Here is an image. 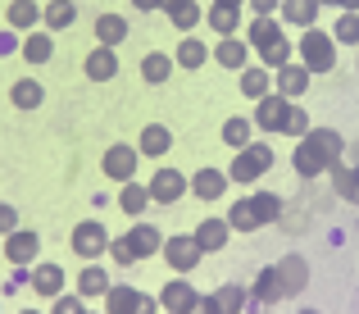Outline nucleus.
Returning a JSON list of instances; mask_svg holds the SVG:
<instances>
[{
	"label": "nucleus",
	"instance_id": "obj_1",
	"mask_svg": "<svg viewBox=\"0 0 359 314\" xmlns=\"http://www.w3.org/2000/svg\"><path fill=\"white\" fill-rule=\"evenodd\" d=\"M346 159V137L337 128H309L305 137L296 141V150H291V169H296L300 178H323L332 174V164H341Z\"/></svg>",
	"mask_w": 359,
	"mask_h": 314
},
{
	"label": "nucleus",
	"instance_id": "obj_2",
	"mask_svg": "<svg viewBox=\"0 0 359 314\" xmlns=\"http://www.w3.org/2000/svg\"><path fill=\"white\" fill-rule=\"evenodd\" d=\"M278 164V155H273V141L269 137H255L245 150H232V164H228V178L237 187H250V183H259L269 169Z\"/></svg>",
	"mask_w": 359,
	"mask_h": 314
},
{
	"label": "nucleus",
	"instance_id": "obj_3",
	"mask_svg": "<svg viewBox=\"0 0 359 314\" xmlns=\"http://www.w3.org/2000/svg\"><path fill=\"white\" fill-rule=\"evenodd\" d=\"M296 60L305 64L309 73H332L337 69V37L323 32V27H305V32L296 37Z\"/></svg>",
	"mask_w": 359,
	"mask_h": 314
},
{
	"label": "nucleus",
	"instance_id": "obj_4",
	"mask_svg": "<svg viewBox=\"0 0 359 314\" xmlns=\"http://www.w3.org/2000/svg\"><path fill=\"white\" fill-rule=\"evenodd\" d=\"M291 110H296V100H291V96H282V91H269L264 100H255L250 119H255V128H259L264 137H287Z\"/></svg>",
	"mask_w": 359,
	"mask_h": 314
},
{
	"label": "nucleus",
	"instance_id": "obj_5",
	"mask_svg": "<svg viewBox=\"0 0 359 314\" xmlns=\"http://www.w3.org/2000/svg\"><path fill=\"white\" fill-rule=\"evenodd\" d=\"M109 228L100 223V218H82V223H73V233H69V251L78 255L82 264L87 260H100V255H109Z\"/></svg>",
	"mask_w": 359,
	"mask_h": 314
},
{
	"label": "nucleus",
	"instance_id": "obj_6",
	"mask_svg": "<svg viewBox=\"0 0 359 314\" xmlns=\"http://www.w3.org/2000/svg\"><path fill=\"white\" fill-rule=\"evenodd\" d=\"M150 201H155V205H177V201H182V196H191V178H187L182 174V169H173V164H159L155 169V174H150Z\"/></svg>",
	"mask_w": 359,
	"mask_h": 314
},
{
	"label": "nucleus",
	"instance_id": "obj_7",
	"mask_svg": "<svg viewBox=\"0 0 359 314\" xmlns=\"http://www.w3.org/2000/svg\"><path fill=\"white\" fill-rule=\"evenodd\" d=\"M137 164H141V150H137V141H114V146H105V155H100V174L109 178V183H132L137 178Z\"/></svg>",
	"mask_w": 359,
	"mask_h": 314
},
{
	"label": "nucleus",
	"instance_id": "obj_8",
	"mask_svg": "<svg viewBox=\"0 0 359 314\" xmlns=\"http://www.w3.org/2000/svg\"><path fill=\"white\" fill-rule=\"evenodd\" d=\"M164 264L173 273H191V269H201V260H205V251L196 246V237L191 233H173V237H164Z\"/></svg>",
	"mask_w": 359,
	"mask_h": 314
},
{
	"label": "nucleus",
	"instance_id": "obj_9",
	"mask_svg": "<svg viewBox=\"0 0 359 314\" xmlns=\"http://www.w3.org/2000/svg\"><path fill=\"white\" fill-rule=\"evenodd\" d=\"M201 296H205V292L191 287V282H187V273H177L173 282H164V287H159V306H164V314H191L196 306H201Z\"/></svg>",
	"mask_w": 359,
	"mask_h": 314
},
{
	"label": "nucleus",
	"instance_id": "obj_10",
	"mask_svg": "<svg viewBox=\"0 0 359 314\" xmlns=\"http://www.w3.org/2000/svg\"><path fill=\"white\" fill-rule=\"evenodd\" d=\"M0 242H5L9 264H27V269H32V264L41 260V233H36V228H14V233L0 237Z\"/></svg>",
	"mask_w": 359,
	"mask_h": 314
},
{
	"label": "nucleus",
	"instance_id": "obj_11",
	"mask_svg": "<svg viewBox=\"0 0 359 314\" xmlns=\"http://www.w3.org/2000/svg\"><path fill=\"white\" fill-rule=\"evenodd\" d=\"M228 187H232L228 169H214V164H201V169H196V174H191V196H196V201H205V205L223 201V196H228Z\"/></svg>",
	"mask_w": 359,
	"mask_h": 314
},
{
	"label": "nucleus",
	"instance_id": "obj_12",
	"mask_svg": "<svg viewBox=\"0 0 359 314\" xmlns=\"http://www.w3.org/2000/svg\"><path fill=\"white\" fill-rule=\"evenodd\" d=\"M214 64L228 73H245L255 64V46L245 41V37H219V46H214Z\"/></svg>",
	"mask_w": 359,
	"mask_h": 314
},
{
	"label": "nucleus",
	"instance_id": "obj_13",
	"mask_svg": "<svg viewBox=\"0 0 359 314\" xmlns=\"http://www.w3.org/2000/svg\"><path fill=\"white\" fill-rule=\"evenodd\" d=\"M282 37H287V23H282L278 14H250L245 18V41L255 46V55L269 51V46H278Z\"/></svg>",
	"mask_w": 359,
	"mask_h": 314
},
{
	"label": "nucleus",
	"instance_id": "obj_14",
	"mask_svg": "<svg viewBox=\"0 0 359 314\" xmlns=\"http://www.w3.org/2000/svg\"><path fill=\"white\" fill-rule=\"evenodd\" d=\"M64 287H69V273H64L60 260H36V264H32V292H36L41 301L64 296Z\"/></svg>",
	"mask_w": 359,
	"mask_h": 314
},
{
	"label": "nucleus",
	"instance_id": "obj_15",
	"mask_svg": "<svg viewBox=\"0 0 359 314\" xmlns=\"http://www.w3.org/2000/svg\"><path fill=\"white\" fill-rule=\"evenodd\" d=\"M191 237H196V246H201L205 255H219L223 246L232 242V223H228V214H210V218H201V223L191 228Z\"/></svg>",
	"mask_w": 359,
	"mask_h": 314
},
{
	"label": "nucleus",
	"instance_id": "obj_16",
	"mask_svg": "<svg viewBox=\"0 0 359 314\" xmlns=\"http://www.w3.org/2000/svg\"><path fill=\"white\" fill-rule=\"evenodd\" d=\"M205 27H210L214 37H241V27H245V9L210 0V5H205Z\"/></svg>",
	"mask_w": 359,
	"mask_h": 314
},
{
	"label": "nucleus",
	"instance_id": "obj_17",
	"mask_svg": "<svg viewBox=\"0 0 359 314\" xmlns=\"http://www.w3.org/2000/svg\"><path fill=\"white\" fill-rule=\"evenodd\" d=\"M109 287H114V278H109V269L100 260H87L78 269V282H73V292H78V296H87V301H105L109 296Z\"/></svg>",
	"mask_w": 359,
	"mask_h": 314
},
{
	"label": "nucleus",
	"instance_id": "obj_18",
	"mask_svg": "<svg viewBox=\"0 0 359 314\" xmlns=\"http://www.w3.org/2000/svg\"><path fill=\"white\" fill-rule=\"evenodd\" d=\"M91 37H96V46H118L132 37V23L128 14H114V9H105V14H96V23H91Z\"/></svg>",
	"mask_w": 359,
	"mask_h": 314
},
{
	"label": "nucleus",
	"instance_id": "obj_19",
	"mask_svg": "<svg viewBox=\"0 0 359 314\" xmlns=\"http://www.w3.org/2000/svg\"><path fill=\"white\" fill-rule=\"evenodd\" d=\"M82 73L91 82H114L118 78V51L114 46H91L87 60H82Z\"/></svg>",
	"mask_w": 359,
	"mask_h": 314
},
{
	"label": "nucleus",
	"instance_id": "obj_20",
	"mask_svg": "<svg viewBox=\"0 0 359 314\" xmlns=\"http://www.w3.org/2000/svg\"><path fill=\"white\" fill-rule=\"evenodd\" d=\"M173 69H177V60L168 51H146V55H141V64H137V73H141L146 87H164V82L173 78Z\"/></svg>",
	"mask_w": 359,
	"mask_h": 314
},
{
	"label": "nucleus",
	"instance_id": "obj_21",
	"mask_svg": "<svg viewBox=\"0 0 359 314\" xmlns=\"http://www.w3.org/2000/svg\"><path fill=\"white\" fill-rule=\"evenodd\" d=\"M309 82H314V73L305 69L300 60H291L287 69H278L273 73V91H282V96H291V100H300L309 91Z\"/></svg>",
	"mask_w": 359,
	"mask_h": 314
},
{
	"label": "nucleus",
	"instance_id": "obj_22",
	"mask_svg": "<svg viewBox=\"0 0 359 314\" xmlns=\"http://www.w3.org/2000/svg\"><path fill=\"white\" fill-rule=\"evenodd\" d=\"M318 9H323V0H282L278 18L296 32H305V27H318Z\"/></svg>",
	"mask_w": 359,
	"mask_h": 314
},
{
	"label": "nucleus",
	"instance_id": "obj_23",
	"mask_svg": "<svg viewBox=\"0 0 359 314\" xmlns=\"http://www.w3.org/2000/svg\"><path fill=\"white\" fill-rule=\"evenodd\" d=\"M137 150L146 159H164L168 150H173V128H168V123H146V128L137 132Z\"/></svg>",
	"mask_w": 359,
	"mask_h": 314
},
{
	"label": "nucleus",
	"instance_id": "obj_24",
	"mask_svg": "<svg viewBox=\"0 0 359 314\" xmlns=\"http://www.w3.org/2000/svg\"><path fill=\"white\" fill-rule=\"evenodd\" d=\"M250 301H259V306H278V301H287V287H282V278H278V264H264V269L255 273Z\"/></svg>",
	"mask_w": 359,
	"mask_h": 314
},
{
	"label": "nucleus",
	"instance_id": "obj_25",
	"mask_svg": "<svg viewBox=\"0 0 359 314\" xmlns=\"http://www.w3.org/2000/svg\"><path fill=\"white\" fill-rule=\"evenodd\" d=\"M128 242H132V251H137V260H150V255L164 251V233H159L150 218H137V223L128 228Z\"/></svg>",
	"mask_w": 359,
	"mask_h": 314
},
{
	"label": "nucleus",
	"instance_id": "obj_26",
	"mask_svg": "<svg viewBox=\"0 0 359 314\" xmlns=\"http://www.w3.org/2000/svg\"><path fill=\"white\" fill-rule=\"evenodd\" d=\"M278 278H282V287H287V301L300 296V292L309 287V260L305 255H282L278 260Z\"/></svg>",
	"mask_w": 359,
	"mask_h": 314
},
{
	"label": "nucleus",
	"instance_id": "obj_27",
	"mask_svg": "<svg viewBox=\"0 0 359 314\" xmlns=\"http://www.w3.org/2000/svg\"><path fill=\"white\" fill-rule=\"evenodd\" d=\"M173 60H177V69H182V73H201L205 64L214 60V51L201 41V37H182V41H177V51H173Z\"/></svg>",
	"mask_w": 359,
	"mask_h": 314
},
{
	"label": "nucleus",
	"instance_id": "obj_28",
	"mask_svg": "<svg viewBox=\"0 0 359 314\" xmlns=\"http://www.w3.org/2000/svg\"><path fill=\"white\" fill-rule=\"evenodd\" d=\"M164 14H168V23H173L177 32H196V27L205 23L201 0H164Z\"/></svg>",
	"mask_w": 359,
	"mask_h": 314
},
{
	"label": "nucleus",
	"instance_id": "obj_29",
	"mask_svg": "<svg viewBox=\"0 0 359 314\" xmlns=\"http://www.w3.org/2000/svg\"><path fill=\"white\" fill-rule=\"evenodd\" d=\"M9 105H14L18 114L41 110V105H46V87H41L36 78H18V82H9Z\"/></svg>",
	"mask_w": 359,
	"mask_h": 314
},
{
	"label": "nucleus",
	"instance_id": "obj_30",
	"mask_svg": "<svg viewBox=\"0 0 359 314\" xmlns=\"http://www.w3.org/2000/svg\"><path fill=\"white\" fill-rule=\"evenodd\" d=\"M23 55L27 64H32V69H41V64H50L55 60V32H46V27H36V32H27L23 37Z\"/></svg>",
	"mask_w": 359,
	"mask_h": 314
},
{
	"label": "nucleus",
	"instance_id": "obj_31",
	"mask_svg": "<svg viewBox=\"0 0 359 314\" xmlns=\"http://www.w3.org/2000/svg\"><path fill=\"white\" fill-rule=\"evenodd\" d=\"M255 119L250 114H232V119H223V128H219V137H223V146H232V150H245L255 141Z\"/></svg>",
	"mask_w": 359,
	"mask_h": 314
},
{
	"label": "nucleus",
	"instance_id": "obj_32",
	"mask_svg": "<svg viewBox=\"0 0 359 314\" xmlns=\"http://www.w3.org/2000/svg\"><path fill=\"white\" fill-rule=\"evenodd\" d=\"M5 23L14 27V32H36L41 27V5L36 0H9V9H5Z\"/></svg>",
	"mask_w": 359,
	"mask_h": 314
},
{
	"label": "nucleus",
	"instance_id": "obj_33",
	"mask_svg": "<svg viewBox=\"0 0 359 314\" xmlns=\"http://www.w3.org/2000/svg\"><path fill=\"white\" fill-rule=\"evenodd\" d=\"M150 205H155V201H150V187H146V183H137V178H132V183L118 187V209H123L128 218H146Z\"/></svg>",
	"mask_w": 359,
	"mask_h": 314
},
{
	"label": "nucleus",
	"instance_id": "obj_34",
	"mask_svg": "<svg viewBox=\"0 0 359 314\" xmlns=\"http://www.w3.org/2000/svg\"><path fill=\"white\" fill-rule=\"evenodd\" d=\"M78 23V5L73 0H46L41 5V27L46 32H64V27Z\"/></svg>",
	"mask_w": 359,
	"mask_h": 314
},
{
	"label": "nucleus",
	"instance_id": "obj_35",
	"mask_svg": "<svg viewBox=\"0 0 359 314\" xmlns=\"http://www.w3.org/2000/svg\"><path fill=\"white\" fill-rule=\"evenodd\" d=\"M146 296H150V292L132 287V282H114V287H109V296H105V314H132Z\"/></svg>",
	"mask_w": 359,
	"mask_h": 314
},
{
	"label": "nucleus",
	"instance_id": "obj_36",
	"mask_svg": "<svg viewBox=\"0 0 359 314\" xmlns=\"http://www.w3.org/2000/svg\"><path fill=\"white\" fill-rule=\"evenodd\" d=\"M237 87H241L245 100H264V96L273 91V69H264V64H250V69L237 78Z\"/></svg>",
	"mask_w": 359,
	"mask_h": 314
},
{
	"label": "nucleus",
	"instance_id": "obj_37",
	"mask_svg": "<svg viewBox=\"0 0 359 314\" xmlns=\"http://www.w3.org/2000/svg\"><path fill=\"white\" fill-rule=\"evenodd\" d=\"M228 223H232V233H259V214H255V205H250V196H237V201L228 205Z\"/></svg>",
	"mask_w": 359,
	"mask_h": 314
},
{
	"label": "nucleus",
	"instance_id": "obj_38",
	"mask_svg": "<svg viewBox=\"0 0 359 314\" xmlns=\"http://www.w3.org/2000/svg\"><path fill=\"white\" fill-rule=\"evenodd\" d=\"M332 187H337V196L341 201H351V205H359V183H355V164H332Z\"/></svg>",
	"mask_w": 359,
	"mask_h": 314
},
{
	"label": "nucleus",
	"instance_id": "obj_39",
	"mask_svg": "<svg viewBox=\"0 0 359 314\" xmlns=\"http://www.w3.org/2000/svg\"><path fill=\"white\" fill-rule=\"evenodd\" d=\"M250 205H255V214H259L264 228L282 218V196H278V192H250Z\"/></svg>",
	"mask_w": 359,
	"mask_h": 314
},
{
	"label": "nucleus",
	"instance_id": "obj_40",
	"mask_svg": "<svg viewBox=\"0 0 359 314\" xmlns=\"http://www.w3.org/2000/svg\"><path fill=\"white\" fill-rule=\"evenodd\" d=\"M219 301H223L228 314H245V306H250V287H245V282H223Z\"/></svg>",
	"mask_w": 359,
	"mask_h": 314
},
{
	"label": "nucleus",
	"instance_id": "obj_41",
	"mask_svg": "<svg viewBox=\"0 0 359 314\" xmlns=\"http://www.w3.org/2000/svg\"><path fill=\"white\" fill-rule=\"evenodd\" d=\"M332 37H337V46H355L359 51V14L355 9H341V18L332 23Z\"/></svg>",
	"mask_w": 359,
	"mask_h": 314
},
{
	"label": "nucleus",
	"instance_id": "obj_42",
	"mask_svg": "<svg viewBox=\"0 0 359 314\" xmlns=\"http://www.w3.org/2000/svg\"><path fill=\"white\" fill-rule=\"evenodd\" d=\"M0 292H5V296H18V292H32V269H27V264H14Z\"/></svg>",
	"mask_w": 359,
	"mask_h": 314
},
{
	"label": "nucleus",
	"instance_id": "obj_43",
	"mask_svg": "<svg viewBox=\"0 0 359 314\" xmlns=\"http://www.w3.org/2000/svg\"><path fill=\"white\" fill-rule=\"evenodd\" d=\"M109 260H114L118 269H132V264H141V260H137V251H132V242H128V233L109 242Z\"/></svg>",
	"mask_w": 359,
	"mask_h": 314
},
{
	"label": "nucleus",
	"instance_id": "obj_44",
	"mask_svg": "<svg viewBox=\"0 0 359 314\" xmlns=\"http://www.w3.org/2000/svg\"><path fill=\"white\" fill-rule=\"evenodd\" d=\"M50 314H87V296H78V292H64V296L50 301Z\"/></svg>",
	"mask_w": 359,
	"mask_h": 314
},
{
	"label": "nucleus",
	"instance_id": "obj_45",
	"mask_svg": "<svg viewBox=\"0 0 359 314\" xmlns=\"http://www.w3.org/2000/svg\"><path fill=\"white\" fill-rule=\"evenodd\" d=\"M309 128H314V123H309V110H305V105L296 100V110H291V123H287V137H296V141H300V137H305Z\"/></svg>",
	"mask_w": 359,
	"mask_h": 314
},
{
	"label": "nucleus",
	"instance_id": "obj_46",
	"mask_svg": "<svg viewBox=\"0 0 359 314\" xmlns=\"http://www.w3.org/2000/svg\"><path fill=\"white\" fill-rule=\"evenodd\" d=\"M14 228H23L18 223V205H9V201H0V237H9Z\"/></svg>",
	"mask_w": 359,
	"mask_h": 314
},
{
	"label": "nucleus",
	"instance_id": "obj_47",
	"mask_svg": "<svg viewBox=\"0 0 359 314\" xmlns=\"http://www.w3.org/2000/svg\"><path fill=\"white\" fill-rule=\"evenodd\" d=\"M14 51H23V32H14V27H0V60H5V55H14Z\"/></svg>",
	"mask_w": 359,
	"mask_h": 314
},
{
	"label": "nucleus",
	"instance_id": "obj_48",
	"mask_svg": "<svg viewBox=\"0 0 359 314\" xmlns=\"http://www.w3.org/2000/svg\"><path fill=\"white\" fill-rule=\"evenodd\" d=\"M191 314H228V310H223V301H219V292H205V296H201V306H196Z\"/></svg>",
	"mask_w": 359,
	"mask_h": 314
},
{
	"label": "nucleus",
	"instance_id": "obj_49",
	"mask_svg": "<svg viewBox=\"0 0 359 314\" xmlns=\"http://www.w3.org/2000/svg\"><path fill=\"white\" fill-rule=\"evenodd\" d=\"M278 5H282V0H245L250 14H278Z\"/></svg>",
	"mask_w": 359,
	"mask_h": 314
},
{
	"label": "nucleus",
	"instance_id": "obj_50",
	"mask_svg": "<svg viewBox=\"0 0 359 314\" xmlns=\"http://www.w3.org/2000/svg\"><path fill=\"white\" fill-rule=\"evenodd\" d=\"M132 314H164V306H159V296H146V301H141V306L132 310Z\"/></svg>",
	"mask_w": 359,
	"mask_h": 314
},
{
	"label": "nucleus",
	"instance_id": "obj_51",
	"mask_svg": "<svg viewBox=\"0 0 359 314\" xmlns=\"http://www.w3.org/2000/svg\"><path fill=\"white\" fill-rule=\"evenodd\" d=\"M132 9L137 14H155V9H164V0H132Z\"/></svg>",
	"mask_w": 359,
	"mask_h": 314
},
{
	"label": "nucleus",
	"instance_id": "obj_52",
	"mask_svg": "<svg viewBox=\"0 0 359 314\" xmlns=\"http://www.w3.org/2000/svg\"><path fill=\"white\" fill-rule=\"evenodd\" d=\"M18 314H50V310H36V306H23Z\"/></svg>",
	"mask_w": 359,
	"mask_h": 314
},
{
	"label": "nucleus",
	"instance_id": "obj_53",
	"mask_svg": "<svg viewBox=\"0 0 359 314\" xmlns=\"http://www.w3.org/2000/svg\"><path fill=\"white\" fill-rule=\"evenodd\" d=\"M219 5H237V9H245V0H219Z\"/></svg>",
	"mask_w": 359,
	"mask_h": 314
},
{
	"label": "nucleus",
	"instance_id": "obj_54",
	"mask_svg": "<svg viewBox=\"0 0 359 314\" xmlns=\"http://www.w3.org/2000/svg\"><path fill=\"white\" fill-rule=\"evenodd\" d=\"M296 314H323V310H314V306H305V310H296Z\"/></svg>",
	"mask_w": 359,
	"mask_h": 314
},
{
	"label": "nucleus",
	"instance_id": "obj_55",
	"mask_svg": "<svg viewBox=\"0 0 359 314\" xmlns=\"http://www.w3.org/2000/svg\"><path fill=\"white\" fill-rule=\"evenodd\" d=\"M87 314H105V310H87Z\"/></svg>",
	"mask_w": 359,
	"mask_h": 314
},
{
	"label": "nucleus",
	"instance_id": "obj_56",
	"mask_svg": "<svg viewBox=\"0 0 359 314\" xmlns=\"http://www.w3.org/2000/svg\"><path fill=\"white\" fill-rule=\"evenodd\" d=\"M355 183H359V164H355Z\"/></svg>",
	"mask_w": 359,
	"mask_h": 314
},
{
	"label": "nucleus",
	"instance_id": "obj_57",
	"mask_svg": "<svg viewBox=\"0 0 359 314\" xmlns=\"http://www.w3.org/2000/svg\"><path fill=\"white\" fill-rule=\"evenodd\" d=\"M355 69H359V60H355Z\"/></svg>",
	"mask_w": 359,
	"mask_h": 314
},
{
	"label": "nucleus",
	"instance_id": "obj_58",
	"mask_svg": "<svg viewBox=\"0 0 359 314\" xmlns=\"http://www.w3.org/2000/svg\"><path fill=\"white\" fill-rule=\"evenodd\" d=\"M264 314H269V310H264Z\"/></svg>",
	"mask_w": 359,
	"mask_h": 314
}]
</instances>
